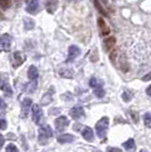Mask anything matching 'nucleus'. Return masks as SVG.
Segmentation results:
<instances>
[{
  "label": "nucleus",
  "mask_w": 151,
  "mask_h": 152,
  "mask_svg": "<svg viewBox=\"0 0 151 152\" xmlns=\"http://www.w3.org/2000/svg\"><path fill=\"white\" fill-rule=\"evenodd\" d=\"M97 24H98L100 30H101V34H102V36H108V34H110V29H109V26H106V22H104V20H103L102 17H100L97 20Z\"/></svg>",
  "instance_id": "obj_13"
},
{
  "label": "nucleus",
  "mask_w": 151,
  "mask_h": 152,
  "mask_svg": "<svg viewBox=\"0 0 151 152\" xmlns=\"http://www.w3.org/2000/svg\"><path fill=\"white\" fill-rule=\"evenodd\" d=\"M6 126H7L6 120H5V119H0V129L1 130L6 129Z\"/></svg>",
  "instance_id": "obj_31"
},
{
  "label": "nucleus",
  "mask_w": 151,
  "mask_h": 152,
  "mask_svg": "<svg viewBox=\"0 0 151 152\" xmlns=\"http://www.w3.org/2000/svg\"><path fill=\"white\" fill-rule=\"evenodd\" d=\"M4 143H5V137H4L2 135H1V134H0V149L2 148Z\"/></svg>",
  "instance_id": "obj_38"
},
{
  "label": "nucleus",
  "mask_w": 151,
  "mask_h": 152,
  "mask_svg": "<svg viewBox=\"0 0 151 152\" xmlns=\"http://www.w3.org/2000/svg\"><path fill=\"white\" fill-rule=\"evenodd\" d=\"M28 78L29 80H36L38 78V69L34 65H31L28 70Z\"/></svg>",
  "instance_id": "obj_19"
},
{
  "label": "nucleus",
  "mask_w": 151,
  "mask_h": 152,
  "mask_svg": "<svg viewBox=\"0 0 151 152\" xmlns=\"http://www.w3.org/2000/svg\"><path fill=\"white\" fill-rule=\"evenodd\" d=\"M24 28H25V30H32L33 28H34V25H36V23L34 21L30 18V17H24Z\"/></svg>",
  "instance_id": "obj_20"
},
{
  "label": "nucleus",
  "mask_w": 151,
  "mask_h": 152,
  "mask_svg": "<svg viewBox=\"0 0 151 152\" xmlns=\"http://www.w3.org/2000/svg\"><path fill=\"white\" fill-rule=\"evenodd\" d=\"M6 151L7 152H16L17 151V148L14 144H8L6 146Z\"/></svg>",
  "instance_id": "obj_29"
},
{
  "label": "nucleus",
  "mask_w": 151,
  "mask_h": 152,
  "mask_svg": "<svg viewBox=\"0 0 151 152\" xmlns=\"http://www.w3.org/2000/svg\"><path fill=\"white\" fill-rule=\"evenodd\" d=\"M36 88H37V80H30V83H26L23 86V91L28 94H32L34 93Z\"/></svg>",
  "instance_id": "obj_12"
},
{
  "label": "nucleus",
  "mask_w": 151,
  "mask_h": 152,
  "mask_svg": "<svg viewBox=\"0 0 151 152\" xmlns=\"http://www.w3.org/2000/svg\"><path fill=\"white\" fill-rule=\"evenodd\" d=\"M122 145H124V148H125L126 150H133V149L135 148V142H134L133 138H129L128 141H126Z\"/></svg>",
  "instance_id": "obj_23"
},
{
  "label": "nucleus",
  "mask_w": 151,
  "mask_h": 152,
  "mask_svg": "<svg viewBox=\"0 0 151 152\" xmlns=\"http://www.w3.org/2000/svg\"><path fill=\"white\" fill-rule=\"evenodd\" d=\"M117 55H118V50L117 49H113L112 52L110 53V55H109V57H110V60H111V62H116V57H117Z\"/></svg>",
  "instance_id": "obj_27"
},
{
  "label": "nucleus",
  "mask_w": 151,
  "mask_h": 152,
  "mask_svg": "<svg viewBox=\"0 0 151 152\" xmlns=\"http://www.w3.org/2000/svg\"><path fill=\"white\" fill-rule=\"evenodd\" d=\"M149 80H151V71L148 75H145V76L142 77V81H149Z\"/></svg>",
  "instance_id": "obj_34"
},
{
  "label": "nucleus",
  "mask_w": 151,
  "mask_h": 152,
  "mask_svg": "<svg viewBox=\"0 0 151 152\" xmlns=\"http://www.w3.org/2000/svg\"><path fill=\"white\" fill-rule=\"evenodd\" d=\"M69 1H80V0H69Z\"/></svg>",
  "instance_id": "obj_41"
},
{
  "label": "nucleus",
  "mask_w": 151,
  "mask_h": 152,
  "mask_svg": "<svg viewBox=\"0 0 151 152\" xmlns=\"http://www.w3.org/2000/svg\"><path fill=\"white\" fill-rule=\"evenodd\" d=\"M54 125H55V128L56 130H63L64 128H67L69 126V119L65 117V115H61V117H57L55 120H54Z\"/></svg>",
  "instance_id": "obj_5"
},
{
  "label": "nucleus",
  "mask_w": 151,
  "mask_h": 152,
  "mask_svg": "<svg viewBox=\"0 0 151 152\" xmlns=\"http://www.w3.org/2000/svg\"><path fill=\"white\" fill-rule=\"evenodd\" d=\"M0 20H2V14L0 13Z\"/></svg>",
  "instance_id": "obj_40"
},
{
  "label": "nucleus",
  "mask_w": 151,
  "mask_h": 152,
  "mask_svg": "<svg viewBox=\"0 0 151 152\" xmlns=\"http://www.w3.org/2000/svg\"><path fill=\"white\" fill-rule=\"evenodd\" d=\"M53 136V130L51 128V126L45 125L39 129V135H38V141L40 144H46L48 142V140Z\"/></svg>",
  "instance_id": "obj_2"
},
{
  "label": "nucleus",
  "mask_w": 151,
  "mask_h": 152,
  "mask_svg": "<svg viewBox=\"0 0 151 152\" xmlns=\"http://www.w3.org/2000/svg\"><path fill=\"white\" fill-rule=\"evenodd\" d=\"M106 150H108V151H116V152L121 151V149H119V148H108Z\"/></svg>",
  "instance_id": "obj_37"
},
{
  "label": "nucleus",
  "mask_w": 151,
  "mask_h": 152,
  "mask_svg": "<svg viewBox=\"0 0 151 152\" xmlns=\"http://www.w3.org/2000/svg\"><path fill=\"white\" fill-rule=\"evenodd\" d=\"M80 55V48L78 46L72 45L69 47V53H68V58H67V63H70L71 61H75L76 58Z\"/></svg>",
  "instance_id": "obj_7"
},
{
  "label": "nucleus",
  "mask_w": 151,
  "mask_h": 152,
  "mask_svg": "<svg viewBox=\"0 0 151 152\" xmlns=\"http://www.w3.org/2000/svg\"><path fill=\"white\" fill-rule=\"evenodd\" d=\"M5 85H6V80L4 79V76H2V75H0V89H2Z\"/></svg>",
  "instance_id": "obj_32"
},
{
  "label": "nucleus",
  "mask_w": 151,
  "mask_h": 152,
  "mask_svg": "<svg viewBox=\"0 0 151 152\" xmlns=\"http://www.w3.org/2000/svg\"><path fill=\"white\" fill-rule=\"evenodd\" d=\"M70 115L72 117V119H79V118L84 117V115H85L84 107H79V105H77V107H72V109L70 110Z\"/></svg>",
  "instance_id": "obj_9"
},
{
  "label": "nucleus",
  "mask_w": 151,
  "mask_h": 152,
  "mask_svg": "<svg viewBox=\"0 0 151 152\" xmlns=\"http://www.w3.org/2000/svg\"><path fill=\"white\" fill-rule=\"evenodd\" d=\"M12 46V36L4 33L0 37V52H8Z\"/></svg>",
  "instance_id": "obj_4"
},
{
  "label": "nucleus",
  "mask_w": 151,
  "mask_h": 152,
  "mask_svg": "<svg viewBox=\"0 0 151 152\" xmlns=\"http://www.w3.org/2000/svg\"><path fill=\"white\" fill-rule=\"evenodd\" d=\"M97 85H98L97 79H96V78H91V80H89V86L93 87V88H95Z\"/></svg>",
  "instance_id": "obj_30"
},
{
  "label": "nucleus",
  "mask_w": 151,
  "mask_h": 152,
  "mask_svg": "<svg viewBox=\"0 0 151 152\" xmlns=\"http://www.w3.org/2000/svg\"><path fill=\"white\" fill-rule=\"evenodd\" d=\"M94 94L97 96V97H103L104 96V94H106V91H104V89L102 88V87H100V86H96L95 87V89H94Z\"/></svg>",
  "instance_id": "obj_25"
},
{
  "label": "nucleus",
  "mask_w": 151,
  "mask_h": 152,
  "mask_svg": "<svg viewBox=\"0 0 151 152\" xmlns=\"http://www.w3.org/2000/svg\"><path fill=\"white\" fill-rule=\"evenodd\" d=\"M53 94H54V87H51L49 91H47L45 95L43 96V99H41V104H43V105H48V104H51L52 101H53Z\"/></svg>",
  "instance_id": "obj_11"
},
{
  "label": "nucleus",
  "mask_w": 151,
  "mask_h": 152,
  "mask_svg": "<svg viewBox=\"0 0 151 152\" xmlns=\"http://www.w3.org/2000/svg\"><path fill=\"white\" fill-rule=\"evenodd\" d=\"M116 44V38L113 37V36H110V37H108L106 39H104V41H103V46H104V49H106V52H109L111 48H112L113 46Z\"/></svg>",
  "instance_id": "obj_17"
},
{
  "label": "nucleus",
  "mask_w": 151,
  "mask_h": 152,
  "mask_svg": "<svg viewBox=\"0 0 151 152\" xmlns=\"http://www.w3.org/2000/svg\"><path fill=\"white\" fill-rule=\"evenodd\" d=\"M59 73H60V76L63 77V78H72V77H73V70L70 68H62V69H60Z\"/></svg>",
  "instance_id": "obj_18"
},
{
  "label": "nucleus",
  "mask_w": 151,
  "mask_h": 152,
  "mask_svg": "<svg viewBox=\"0 0 151 152\" xmlns=\"http://www.w3.org/2000/svg\"><path fill=\"white\" fill-rule=\"evenodd\" d=\"M59 6V0H46V10L49 14H54Z\"/></svg>",
  "instance_id": "obj_10"
},
{
  "label": "nucleus",
  "mask_w": 151,
  "mask_h": 152,
  "mask_svg": "<svg viewBox=\"0 0 151 152\" xmlns=\"http://www.w3.org/2000/svg\"><path fill=\"white\" fill-rule=\"evenodd\" d=\"M94 6L96 7V9L100 12V14H101L102 16H108V13L104 10V8L102 7V5L100 4V1H98V0H94Z\"/></svg>",
  "instance_id": "obj_21"
},
{
  "label": "nucleus",
  "mask_w": 151,
  "mask_h": 152,
  "mask_svg": "<svg viewBox=\"0 0 151 152\" xmlns=\"http://www.w3.org/2000/svg\"><path fill=\"white\" fill-rule=\"evenodd\" d=\"M75 141V136L71 135V134H62L57 137V142L61 143V144H65V143H70Z\"/></svg>",
  "instance_id": "obj_16"
},
{
  "label": "nucleus",
  "mask_w": 151,
  "mask_h": 152,
  "mask_svg": "<svg viewBox=\"0 0 151 152\" xmlns=\"http://www.w3.org/2000/svg\"><path fill=\"white\" fill-rule=\"evenodd\" d=\"M2 91L6 93V95H12V88H10V86L6 83V85L4 86V88H2Z\"/></svg>",
  "instance_id": "obj_28"
},
{
  "label": "nucleus",
  "mask_w": 151,
  "mask_h": 152,
  "mask_svg": "<svg viewBox=\"0 0 151 152\" xmlns=\"http://www.w3.org/2000/svg\"><path fill=\"white\" fill-rule=\"evenodd\" d=\"M132 115H133V120H134V122H137L139 121V114H137V112H134V111H132Z\"/></svg>",
  "instance_id": "obj_36"
},
{
  "label": "nucleus",
  "mask_w": 151,
  "mask_h": 152,
  "mask_svg": "<svg viewBox=\"0 0 151 152\" xmlns=\"http://www.w3.org/2000/svg\"><path fill=\"white\" fill-rule=\"evenodd\" d=\"M109 128V118L108 117H103L101 118L96 125H95V129H96V134L100 138H104L106 135V130Z\"/></svg>",
  "instance_id": "obj_1"
},
{
  "label": "nucleus",
  "mask_w": 151,
  "mask_h": 152,
  "mask_svg": "<svg viewBox=\"0 0 151 152\" xmlns=\"http://www.w3.org/2000/svg\"><path fill=\"white\" fill-rule=\"evenodd\" d=\"M103 1H104V2H106H106H108V0H103Z\"/></svg>",
  "instance_id": "obj_42"
},
{
  "label": "nucleus",
  "mask_w": 151,
  "mask_h": 152,
  "mask_svg": "<svg viewBox=\"0 0 151 152\" xmlns=\"http://www.w3.org/2000/svg\"><path fill=\"white\" fill-rule=\"evenodd\" d=\"M26 60V56L22 53V52H15L12 56V62H13V66L14 68H18L21 66L24 61Z\"/></svg>",
  "instance_id": "obj_6"
},
{
  "label": "nucleus",
  "mask_w": 151,
  "mask_h": 152,
  "mask_svg": "<svg viewBox=\"0 0 151 152\" xmlns=\"http://www.w3.org/2000/svg\"><path fill=\"white\" fill-rule=\"evenodd\" d=\"M81 135L87 142H93L94 141V133H93L92 128H89V127H84Z\"/></svg>",
  "instance_id": "obj_15"
},
{
  "label": "nucleus",
  "mask_w": 151,
  "mask_h": 152,
  "mask_svg": "<svg viewBox=\"0 0 151 152\" xmlns=\"http://www.w3.org/2000/svg\"><path fill=\"white\" fill-rule=\"evenodd\" d=\"M32 107V101L31 99H25L22 102V110H21V118H26L29 114V110Z\"/></svg>",
  "instance_id": "obj_8"
},
{
  "label": "nucleus",
  "mask_w": 151,
  "mask_h": 152,
  "mask_svg": "<svg viewBox=\"0 0 151 152\" xmlns=\"http://www.w3.org/2000/svg\"><path fill=\"white\" fill-rule=\"evenodd\" d=\"M31 112H32V120H33V122L37 124V125H41L43 119H44V112H43L40 105L33 104L31 107Z\"/></svg>",
  "instance_id": "obj_3"
},
{
  "label": "nucleus",
  "mask_w": 151,
  "mask_h": 152,
  "mask_svg": "<svg viewBox=\"0 0 151 152\" xmlns=\"http://www.w3.org/2000/svg\"><path fill=\"white\" fill-rule=\"evenodd\" d=\"M91 61L92 62H96L97 61V50L95 49L94 53H93V56H91Z\"/></svg>",
  "instance_id": "obj_33"
},
{
  "label": "nucleus",
  "mask_w": 151,
  "mask_h": 152,
  "mask_svg": "<svg viewBox=\"0 0 151 152\" xmlns=\"http://www.w3.org/2000/svg\"><path fill=\"white\" fill-rule=\"evenodd\" d=\"M147 91V94H148L149 96H151V85L148 87V88H147V91Z\"/></svg>",
  "instance_id": "obj_39"
},
{
  "label": "nucleus",
  "mask_w": 151,
  "mask_h": 152,
  "mask_svg": "<svg viewBox=\"0 0 151 152\" xmlns=\"http://www.w3.org/2000/svg\"><path fill=\"white\" fill-rule=\"evenodd\" d=\"M121 99H122V101L124 102H129L130 99H133V93L130 91H125L124 93H122V95H121Z\"/></svg>",
  "instance_id": "obj_22"
},
{
  "label": "nucleus",
  "mask_w": 151,
  "mask_h": 152,
  "mask_svg": "<svg viewBox=\"0 0 151 152\" xmlns=\"http://www.w3.org/2000/svg\"><path fill=\"white\" fill-rule=\"evenodd\" d=\"M12 5V0H0V7L2 9H7Z\"/></svg>",
  "instance_id": "obj_26"
},
{
  "label": "nucleus",
  "mask_w": 151,
  "mask_h": 152,
  "mask_svg": "<svg viewBox=\"0 0 151 152\" xmlns=\"http://www.w3.org/2000/svg\"><path fill=\"white\" fill-rule=\"evenodd\" d=\"M6 107H7V105H6L5 101L0 97V110H5V109H6Z\"/></svg>",
  "instance_id": "obj_35"
},
{
  "label": "nucleus",
  "mask_w": 151,
  "mask_h": 152,
  "mask_svg": "<svg viewBox=\"0 0 151 152\" xmlns=\"http://www.w3.org/2000/svg\"><path fill=\"white\" fill-rule=\"evenodd\" d=\"M144 120V125L148 127V128H151V112H147L143 117Z\"/></svg>",
  "instance_id": "obj_24"
},
{
  "label": "nucleus",
  "mask_w": 151,
  "mask_h": 152,
  "mask_svg": "<svg viewBox=\"0 0 151 152\" xmlns=\"http://www.w3.org/2000/svg\"><path fill=\"white\" fill-rule=\"evenodd\" d=\"M25 4H26V10L29 13H36V10L39 7L38 0H25Z\"/></svg>",
  "instance_id": "obj_14"
}]
</instances>
